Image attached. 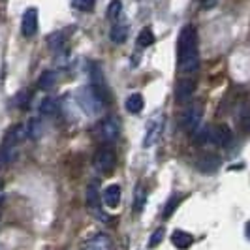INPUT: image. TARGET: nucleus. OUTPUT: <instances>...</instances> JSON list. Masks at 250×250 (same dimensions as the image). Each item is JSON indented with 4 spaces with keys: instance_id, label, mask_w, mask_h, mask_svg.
I'll return each mask as SVG.
<instances>
[{
    "instance_id": "1",
    "label": "nucleus",
    "mask_w": 250,
    "mask_h": 250,
    "mask_svg": "<svg viewBox=\"0 0 250 250\" xmlns=\"http://www.w3.org/2000/svg\"><path fill=\"white\" fill-rule=\"evenodd\" d=\"M177 53H179V68L185 74H194L200 68V53H198V32L192 25L183 26L179 42H177Z\"/></svg>"
},
{
    "instance_id": "2",
    "label": "nucleus",
    "mask_w": 250,
    "mask_h": 250,
    "mask_svg": "<svg viewBox=\"0 0 250 250\" xmlns=\"http://www.w3.org/2000/svg\"><path fill=\"white\" fill-rule=\"evenodd\" d=\"M74 98L81 107V111L88 117H98L105 105V102L102 100V96L92 87H79L75 90Z\"/></svg>"
},
{
    "instance_id": "3",
    "label": "nucleus",
    "mask_w": 250,
    "mask_h": 250,
    "mask_svg": "<svg viewBox=\"0 0 250 250\" xmlns=\"http://www.w3.org/2000/svg\"><path fill=\"white\" fill-rule=\"evenodd\" d=\"M164 128H166V115L162 111H156L145 126V138H143V147L145 149L158 143L160 136L164 134Z\"/></svg>"
},
{
    "instance_id": "4",
    "label": "nucleus",
    "mask_w": 250,
    "mask_h": 250,
    "mask_svg": "<svg viewBox=\"0 0 250 250\" xmlns=\"http://www.w3.org/2000/svg\"><path fill=\"white\" fill-rule=\"evenodd\" d=\"M92 164H94V167L100 171L102 175H109L117 167V154H115V150L111 147H102V149L96 150Z\"/></svg>"
},
{
    "instance_id": "5",
    "label": "nucleus",
    "mask_w": 250,
    "mask_h": 250,
    "mask_svg": "<svg viewBox=\"0 0 250 250\" xmlns=\"http://www.w3.org/2000/svg\"><path fill=\"white\" fill-rule=\"evenodd\" d=\"M96 134H98V138L104 143H113L121 136V125H119V121L115 117H107V119H104V121L98 123Z\"/></svg>"
},
{
    "instance_id": "6",
    "label": "nucleus",
    "mask_w": 250,
    "mask_h": 250,
    "mask_svg": "<svg viewBox=\"0 0 250 250\" xmlns=\"http://www.w3.org/2000/svg\"><path fill=\"white\" fill-rule=\"evenodd\" d=\"M201 119H203V105H201V104H192V105L187 107V111L183 113V117H181V126H183V130H187V132L192 134V132L198 130Z\"/></svg>"
},
{
    "instance_id": "7",
    "label": "nucleus",
    "mask_w": 250,
    "mask_h": 250,
    "mask_svg": "<svg viewBox=\"0 0 250 250\" xmlns=\"http://www.w3.org/2000/svg\"><path fill=\"white\" fill-rule=\"evenodd\" d=\"M87 207L90 213H94L98 218H107L105 214H102V196H100V190H98V185L92 183L90 187L87 188Z\"/></svg>"
},
{
    "instance_id": "8",
    "label": "nucleus",
    "mask_w": 250,
    "mask_h": 250,
    "mask_svg": "<svg viewBox=\"0 0 250 250\" xmlns=\"http://www.w3.org/2000/svg\"><path fill=\"white\" fill-rule=\"evenodd\" d=\"M21 32L25 38H32L38 32V12L36 8H28L23 13V19H21Z\"/></svg>"
},
{
    "instance_id": "9",
    "label": "nucleus",
    "mask_w": 250,
    "mask_h": 250,
    "mask_svg": "<svg viewBox=\"0 0 250 250\" xmlns=\"http://www.w3.org/2000/svg\"><path fill=\"white\" fill-rule=\"evenodd\" d=\"M194 90H196V83H194V79H190V77H183V79H179V81H177V87H175L177 102H188L190 98H192Z\"/></svg>"
},
{
    "instance_id": "10",
    "label": "nucleus",
    "mask_w": 250,
    "mask_h": 250,
    "mask_svg": "<svg viewBox=\"0 0 250 250\" xmlns=\"http://www.w3.org/2000/svg\"><path fill=\"white\" fill-rule=\"evenodd\" d=\"M211 143L220 145V147H228L231 143V130L226 125L211 126Z\"/></svg>"
},
{
    "instance_id": "11",
    "label": "nucleus",
    "mask_w": 250,
    "mask_h": 250,
    "mask_svg": "<svg viewBox=\"0 0 250 250\" xmlns=\"http://www.w3.org/2000/svg\"><path fill=\"white\" fill-rule=\"evenodd\" d=\"M104 203L107 209H117L121 203V187L119 185H109L104 190Z\"/></svg>"
},
{
    "instance_id": "12",
    "label": "nucleus",
    "mask_w": 250,
    "mask_h": 250,
    "mask_svg": "<svg viewBox=\"0 0 250 250\" xmlns=\"http://www.w3.org/2000/svg\"><path fill=\"white\" fill-rule=\"evenodd\" d=\"M83 250H111V239L105 233H96L85 243Z\"/></svg>"
},
{
    "instance_id": "13",
    "label": "nucleus",
    "mask_w": 250,
    "mask_h": 250,
    "mask_svg": "<svg viewBox=\"0 0 250 250\" xmlns=\"http://www.w3.org/2000/svg\"><path fill=\"white\" fill-rule=\"evenodd\" d=\"M171 243H173L175 249L188 250L194 245V235H190L188 231H183V229H175V231L171 233Z\"/></svg>"
},
{
    "instance_id": "14",
    "label": "nucleus",
    "mask_w": 250,
    "mask_h": 250,
    "mask_svg": "<svg viewBox=\"0 0 250 250\" xmlns=\"http://www.w3.org/2000/svg\"><path fill=\"white\" fill-rule=\"evenodd\" d=\"M198 167L205 173H213L220 167V158L216 154H203L198 160Z\"/></svg>"
},
{
    "instance_id": "15",
    "label": "nucleus",
    "mask_w": 250,
    "mask_h": 250,
    "mask_svg": "<svg viewBox=\"0 0 250 250\" xmlns=\"http://www.w3.org/2000/svg\"><path fill=\"white\" fill-rule=\"evenodd\" d=\"M145 203H147V188L143 183H139L136 190H134V200H132V207L136 213H141L145 209Z\"/></svg>"
},
{
    "instance_id": "16",
    "label": "nucleus",
    "mask_w": 250,
    "mask_h": 250,
    "mask_svg": "<svg viewBox=\"0 0 250 250\" xmlns=\"http://www.w3.org/2000/svg\"><path fill=\"white\" fill-rule=\"evenodd\" d=\"M126 111L132 113V115H138V113L143 111V107H145V100H143V96L139 94V92H134V94H130L128 98H126Z\"/></svg>"
},
{
    "instance_id": "17",
    "label": "nucleus",
    "mask_w": 250,
    "mask_h": 250,
    "mask_svg": "<svg viewBox=\"0 0 250 250\" xmlns=\"http://www.w3.org/2000/svg\"><path fill=\"white\" fill-rule=\"evenodd\" d=\"M138 47L141 49H145V47H150L154 42H156V36H154V32H152V28L150 26H143L141 30H139L138 34Z\"/></svg>"
},
{
    "instance_id": "18",
    "label": "nucleus",
    "mask_w": 250,
    "mask_h": 250,
    "mask_svg": "<svg viewBox=\"0 0 250 250\" xmlns=\"http://www.w3.org/2000/svg\"><path fill=\"white\" fill-rule=\"evenodd\" d=\"M26 136L30 139H34V141L43 136V125H42L40 119H30L28 121V125H26Z\"/></svg>"
},
{
    "instance_id": "19",
    "label": "nucleus",
    "mask_w": 250,
    "mask_h": 250,
    "mask_svg": "<svg viewBox=\"0 0 250 250\" xmlns=\"http://www.w3.org/2000/svg\"><path fill=\"white\" fill-rule=\"evenodd\" d=\"M109 38H111L113 43H125L126 38H128V26L121 25V23L113 25L111 32H109Z\"/></svg>"
},
{
    "instance_id": "20",
    "label": "nucleus",
    "mask_w": 250,
    "mask_h": 250,
    "mask_svg": "<svg viewBox=\"0 0 250 250\" xmlns=\"http://www.w3.org/2000/svg\"><path fill=\"white\" fill-rule=\"evenodd\" d=\"M57 100L55 98H43V100L40 102V113L43 115V117H53L55 113H57Z\"/></svg>"
},
{
    "instance_id": "21",
    "label": "nucleus",
    "mask_w": 250,
    "mask_h": 250,
    "mask_svg": "<svg viewBox=\"0 0 250 250\" xmlns=\"http://www.w3.org/2000/svg\"><path fill=\"white\" fill-rule=\"evenodd\" d=\"M47 42H49L51 49L61 53V51L64 49V43H66V32H55V34H51V36L47 38Z\"/></svg>"
},
{
    "instance_id": "22",
    "label": "nucleus",
    "mask_w": 250,
    "mask_h": 250,
    "mask_svg": "<svg viewBox=\"0 0 250 250\" xmlns=\"http://www.w3.org/2000/svg\"><path fill=\"white\" fill-rule=\"evenodd\" d=\"M181 200H183V198H181L179 194H173V196H171V198L167 200V203L164 205V211H162V216H164V218H169L171 214L175 213V209L179 207Z\"/></svg>"
},
{
    "instance_id": "23",
    "label": "nucleus",
    "mask_w": 250,
    "mask_h": 250,
    "mask_svg": "<svg viewBox=\"0 0 250 250\" xmlns=\"http://www.w3.org/2000/svg\"><path fill=\"white\" fill-rule=\"evenodd\" d=\"M121 13H123V2L121 0H111L107 4V19L109 21H117L121 17Z\"/></svg>"
},
{
    "instance_id": "24",
    "label": "nucleus",
    "mask_w": 250,
    "mask_h": 250,
    "mask_svg": "<svg viewBox=\"0 0 250 250\" xmlns=\"http://www.w3.org/2000/svg\"><path fill=\"white\" fill-rule=\"evenodd\" d=\"M55 81H57V77L53 72H43L42 77H40V81H38V87L40 88H51L55 85Z\"/></svg>"
},
{
    "instance_id": "25",
    "label": "nucleus",
    "mask_w": 250,
    "mask_h": 250,
    "mask_svg": "<svg viewBox=\"0 0 250 250\" xmlns=\"http://www.w3.org/2000/svg\"><path fill=\"white\" fill-rule=\"evenodd\" d=\"M164 237H166V229H164V228H156L149 239V247L150 249H156V247L164 241Z\"/></svg>"
},
{
    "instance_id": "26",
    "label": "nucleus",
    "mask_w": 250,
    "mask_h": 250,
    "mask_svg": "<svg viewBox=\"0 0 250 250\" xmlns=\"http://www.w3.org/2000/svg\"><path fill=\"white\" fill-rule=\"evenodd\" d=\"M96 0H72V6L79 12H90L94 8Z\"/></svg>"
},
{
    "instance_id": "27",
    "label": "nucleus",
    "mask_w": 250,
    "mask_h": 250,
    "mask_svg": "<svg viewBox=\"0 0 250 250\" xmlns=\"http://www.w3.org/2000/svg\"><path fill=\"white\" fill-rule=\"evenodd\" d=\"M28 100H30V94H28L26 90H23V92L17 96V104H19V107H26Z\"/></svg>"
},
{
    "instance_id": "28",
    "label": "nucleus",
    "mask_w": 250,
    "mask_h": 250,
    "mask_svg": "<svg viewBox=\"0 0 250 250\" xmlns=\"http://www.w3.org/2000/svg\"><path fill=\"white\" fill-rule=\"evenodd\" d=\"M201 2H203L205 8H213L214 4H216V0H201Z\"/></svg>"
}]
</instances>
